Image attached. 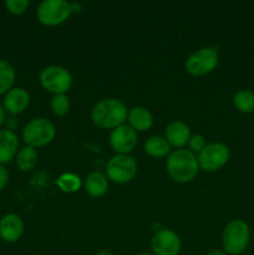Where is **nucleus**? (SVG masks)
<instances>
[{
    "mask_svg": "<svg viewBox=\"0 0 254 255\" xmlns=\"http://www.w3.org/2000/svg\"><path fill=\"white\" fill-rule=\"evenodd\" d=\"M206 146V138L202 134H193V136H191V138L188 141L189 151L192 153H199Z\"/></svg>",
    "mask_w": 254,
    "mask_h": 255,
    "instance_id": "nucleus-25",
    "label": "nucleus"
},
{
    "mask_svg": "<svg viewBox=\"0 0 254 255\" xmlns=\"http://www.w3.org/2000/svg\"><path fill=\"white\" fill-rule=\"evenodd\" d=\"M5 121H6V112H5L2 105H0V126H2Z\"/></svg>",
    "mask_w": 254,
    "mask_h": 255,
    "instance_id": "nucleus-28",
    "label": "nucleus"
},
{
    "mask_svg": "<svg viewBox=\"0 0 254 255\" xmlns=\"http://www.w3.org/2000/svg\"><path fill=\"white\" fill-rule=\"evenodd\" d=\"M71 15L70 2L65 0H45L40 2L36 10V17L40 24L49 27L64 24Z\"/></svg>",
    "mask_w": 254,
    "mask_h": 255,
    "instance_id": "nucleus-7",
    "label": "nucleus"
},
{
    "mask_svg": "<svg viewBox=\"0 0 254 255\" xmlns=\"http://www.w3.org/2000/svg\"><path fill=\"white\" fill-rule=\"evenodd\" d=\"M56 136V127L45 117H35L25 125L22 129V141L25 144L37 149L47 146Z\"/></svg>",
    "mask_w": 254,
    "mask_h": 255,
    "instance_id": "nucleus-4",
    "label": "nucleus"
},
{
    "mask_svg": "<svg viewBox=\"0 0 254 255\" xmlns=\"http://www.w3.org/2000/svg\"><path fill=\"white\" fill-rule=\"evenodd\" d=\"M207 255H228L226 253V252H223V251H219V249H216V251H212V252H209L208 254Z\"/></svg>",
    "mask_w": 254,
    "mask_h": 255,
    "instance_id": "nucleus-29",
    "label": "nucleus"
},
{
    "mask_svg": "<svg viewBox=\"0 0 254 255\" xmlns=\"http://www.w3.org/2000/svg\"><path fill=\"white\" fill-rule=\"evenodd\" d=\"M251 239V229L243 219H233L224 227L222 233L223 252L231 255H239L247 249Z\"/></svg>",
    "mask_w": 254,
    "mask_h": 255,
    "instance_id": "nucleus-3",
    "label": "nucleus"
},
{
    "mask_svg": "<svg viewBox=\"0 0 254 255\" xmlns=\"http://www.w3.org/2000/svg\"><path fill=\"white\" fill-rule=\"evenodd\" d=\"M19 152V138L10 129H0V166L9 163Z\"/></svg>",
    "mask_w": 254,
    "mask_h": 255,
    "instance_id": "nucleus-15",
    "label": "nucleus"
},
{
    "mask_svg": "<svg viewBox=\"0 0 254 255\" xmlns=\"http://www.w3.org/2000/svg\"><path fill=\"white\" fill-rule=\"evenodd\" d=\"M25 224L21 217L16 213H7L0 219V238L7 243H15L22 237Z\"/></svg>",
    "mask_w": 254,
    "mask_h": 255,
    "instance_id": "nucleus-12",
    "label": "nucleus"
},
{
    "mask_svg": "<svg viewBox=\"0 0 254 255\" xmlns=\"http://www.w3.org/2000/svg\"><path fill=\"white\" fill-rule=\"evenodd\" d=\"M9 178H10L9 171H7L4 166H0V192H1L2 189H5V187L7 186V183H9Z\"/></svg>",
    "mask_w": 254,
    "mask_h": 255,
    "instance_id": "nucleus-26",
    "label": "nucleus"
},
{
    "mask_svg": "<svg viewBox=\"0 0 254 255\" xmlns=\"http://www.w3.org/2000/svg\"><path fill=\"white\" fill-rule=\"evenodd\" d=\"M151 248L154 255H178L182 249V241L174 231L162 228L154 232Z\"/></svg>",
    "mask_w": 254,
    "mask_h": 255,
    "instance_id": "nucleus-11",
    "label": "nucleus"
},
{
    "mask_svg": "<svg viewBox=\"0 0 254 255\" xmlns=\"http://www.w3.org/2000/svg\"><path fill=\"white\" fill-rule=\"evenodd\" d=\"M171 144L163 136H151L144 142V152L153 158H163L171 153Z\"/></svg>",
    "mask_w": 254,
    "mask_h": 255,
    "instance_id": "nucleus-18",
    "label": "nucleus"
},
{
    "mask_svg": "<svg viewBox=\"0 0 254 255\" xmlns=\"http://www.w3.org/2000/svg\"><path fill=\"white\" fill-rule=\"evenodd\" d=\"M7 11L12 15H22L30 6L29 0H6L5 1Z\"/></svg>",
    "mask_w": 254,
    "mask_h": 255,
    "instance_id": "nucleus-24",
    "label": "nucleus"
},
{
    "mask_svg": "<svg viewBox=\"0 0 254 255\" xmlns=\"http://www.w3.org/2000/svg\"><path fill=\"white\" fill-rule=\"evenodd\" d=\"M219 62L218 49L214 46H204L192 52L186 60L184 69L191 76L202 77L216 70Z\"/></svg>",
    "mask_w": 254,
    "mask_h": 255,
    "instance_id": "nucleus-5",
    "label": "nucleus"
},
{
    "mask_svg": "<svg viewBox=\"0 0 254 255\" xmlns=\"http://www.w3.org/2000/svg\"><path fill=\"white\" fill-rule=\"evenodd\" d=\"M231 152L224 143L213 142L202 149L197 156L199 169L204 172H216L224 167L228 162Z\"/></svg>",
    "mask_w": 254,
    "mask_h": 255,
    "instance_id": "nucleus-9",
    "label": "nucleus"
},
{
    "mask_svg": "<svg viewBox=\"0 0 254 255\" xmlns=\"http://www.w3.org/2000/svg\"><path fill=\"white\" fill-rule=\"evenodd\" d=\"M50 110L57 117H62L70 111V99L66 94L54 95L50 100Z\"/></svg>",
    "mask_w": 254,
    "mask_h": 255,
    "instance_id": "nucleus-23",
    "label": "nucleus"
},
{
    "mask_svg": "<svg viewBox=\"0 0 254 255\" xmlns=\"http://www.w3.org/2000/svg\"><path fill=\"white\" fill-rule=\"evenodd\" d=\"M95 255H114L110 251H106V249H102V251H99Z\"/></svg>",
    "mask_w": 254,
    "mask_h": 255,
    "instance_id": "nucleus-30",
    "label": "nucleus"
},
{
    "mask_svg": "<svg viewBox=\"0 0 254 255\" xmlns=\"http://www.w3.org/2000/svg\"><path fill=\"white\" fill-rule=\"evenodd\" d=\"M70 9H71V14H79L81 12L82 6L80 2H70Z\"/></svg>",
    "mask_w": 254,
    "mask_h": 255,
    "instance_id": "nucleus-27",
    "label": "nucleus"
},
{
    "mask_svg": "<svg viewBox=\"0 0 254 255\" xmlns=\"http://www.w3.org/2000/svg\"><path fill=\"white\" fill-rule=\"evenodd\" d=\"M15 161H16V166L20 171L30 172L36 167L37 161H39V154L35 148L25 146L19 149L16 157H15Z\"/></svg>",
    "mask_w": 254,
    "mask_h": 255,
    "instance_id": "nucleus-19",
    "label": "nucleus"
},
{
    "mask_svg": "<svg viewBox=\"0 0 254 255\" xmlns=\"http://www.w3.org/2000/svg\"><path fill=\"white\" fill-rule=\"evenodd\" d=\"M134 255H154L153 253H148V252H142V253H137Z\"/></svg>",
    "mask_w": 254,
    "mask_h": 255,
    "instance_id": "nucleus-31",
    "label": "nucleus"
},
{
    "mask_svg": "<svg viewBox=\"0 0 254 255\" xmlns=\"http://www.w3.org/2000/svg\"><path fill=\"white\" fill-rule=\"evenodd\" d=\"M128 115L126 104L115 97L100 100L91 110V120L95 126L102 129H115L125 124Z\"/></svg>",
    "mask_w": 254,
    "mask_h": 255,
    "instance_id": "nucleus-1",
    "label": "nucleus"
},
{
    "mask_svg": "<svg viewBox=\"0 0 254 255\" xmlns=\"http://www.w3.org/2000/svg\"><path fill=\"white\" fill-rule=\"evenodd\" d=\"M30 105V94L22 87H12L6 92L2 101V107L5 112L12 115H19L24 112Z\"/></svg>",
    "mask_w": 254,
    "mask_h": 255,
    "instance_id": "nucleus-14",
    "label": "nucleus"
},
{
    "mask_svg": "<svg viewBox=\"0 0 254 255\" xmlns=\"http://www.w3.org/2000/svg\"><path fill=\"white\" fill-rule=\"evenodd\" d=\"M39 80L41 86L54 95L66 94L72 86V76L70 71L59 65H50L42 69Z\"/></svg>",
    "mask_w": 254,
    "mask_h": 255,
    "instance_id": "nucleus-8",
    "label": "nucleus"
},
{
    "mask_svg": "<svg viewBox=\"0 0 254 255\" xmlns=\"http://www.w3.org/2000/svg\"><path fill=\"white\" fill-rule=\"evenodd\" d=\"M164 137L171 147L182 149L188 144L189 138H191V129L188 125L182 120H173L167 125L164 129Z\"/></svg>",
    "mask_w": 254,
    "mask_h": 255,
    "instance_id": "nucleus-13",
    "label": "nucleus"
},
{
    "mask_svg": "<svg viewBox=\"0 0 254 255\" xmlns=\"http://www.w3.org/2000/svg\"><path fill=\"white\" fill-rule=\"evenodd\" d=\"M16 71L6 60H0V95H5L14 87Z\"/></svg>",
    "mask_w": 254,
    "mask_h": 255,
    "instance_id": "nucleus-20",
    "label": "nucleus"
},
{
    "mask_svg": "<svg viewBox=\"0 0 254 255\" xmlns=\"http://www.w3.org/2000/svg\"><path fill=\"white\" fill-rule=\"evenodd\" d=\"M167 174L177 183H189L199 171L198 161L189 149H176L171 152L166 161Z\"/></svg>",
    "mask_w": 254,
    "mask_h": 255,
    "instance_id": "nucleus-2",
    "label": "nucleus"
},
{
    "mask_svg": "<svg viewBox=\"0 0 254 255\" xmlns=\"http://www.w3.org/2000/svg\"><path fill=\"white\" fill-rule=\"evenodd\" d=\"M109 142L116 154H129L138 143V134L131 126L124 124L112 129Z\"/></svg>",
    "mask_w": 254,
    "mask_h": 255,
    "instance_id": "nucleus-10",
    "label": "nucleus"
},
{
    "mask_svg": "<svg viewBox=\"0 0 254 255\" xmlns=\"http://www.w3.org/2000/svg\"><path fill=\"white\" fill-rule=\"evenodd\" d=\"M107 179L116 184H126L137 174V162L129 154H115L106 163Z\"/></svg>",
    "mask_w": 254,
    "mask_h": 255,
    "instance_id": "nucleus-6",
    "label": "nucleus"
},
{
    "mask_svg": "<svg viewBox=\"0 0 254 255\" xmlns=\"http://www.w3.org/2000/svg\"><path fill=\"white\" fill-rule=\"evenodd\" d=\"M85 192L92 198H100L105 196L109 189V179L106 174L100 171H94L87 174L84 181Z\"/></svg>",
    "mask_w": 254,
    "mask_h": 255,
    "instance_id": "nucleus-17",
    "label": "nucleus"
},
{
    "mask_svg": "<svg viewBox=\"0 0 254 255\" xmlns=\"http://www.w3.org/2000/svg\"><path fill=\"white\" fill-rule=\"evenodd\" d=\"M233 105L242 114L254 112V92L251 90H239L234 94Z\"/></svg>",
    "mask_w": 254,
    "mask_h": 255,
    "instance_id": "nucleus-22",
    "label": "nucleus"
},
{
    "mask_svg": "<svg viewBox=\"0 0 254 255\" xmlns=\"http://www.w3.org/2000/svg\"><path fill=\"white\" fill-rule=\"evenodd\" d=\"M127 120L128 126H131L137 133L148 131L153 126V115L144 106H134L129 109Z\"/></svg>",
    "mask_w": 254,
    "mask_h": 255,
    "instance_id": "nucleus-16",
    "label": "nucleus"
},
{
    "mask_svg": "<svg viewBox=\"0 0 254 255\" xmlns=\"http://www.w3.org/2000/svg\"><path fill=\"white\" fill-rule=\"evenodd\" d=\"M56 186L59 187V189L64 193L72 194L76 193L82 186H84V182L81 181L80 176H77L76 173H72V172H66V173H62L59 178L56 179Z\"/></svg>",
    "mask_w": 254,
    "mask_h": 255,
    "instance_id": "nucleus-21",
    "label": "nucleus"
}]
</instances>
